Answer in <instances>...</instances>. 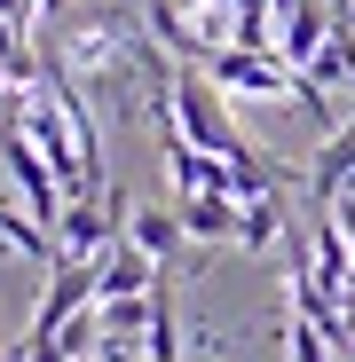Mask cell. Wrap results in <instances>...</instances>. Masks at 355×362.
Returning a JSON list of instances; mask_svg holds the SVG:
<instances>
[{
  "instance_id": "1",
  "label": "cell",
  "mask_w": 355,
  "mask_h": 362,
  "mask_svg": "<svg viewBox=\"0 0 355 362\" xmlns=\"http://www.w3.org/2000/svg\"><path fill=\"white\" fill-rule=\"evenodd\" d=\"M174 127H182L198 150H213V158H245L253 142L237 134V118L221 110V87L205 79V64H174Z\"/></svg>"
},
{
  "instance_id": "2",
  "label": "cell",
  "mask_w": 355,
  "mask_h": 362,
  "mask_svg": "<svg viewBox=\"0 0 355 362\" xmlns=\"http://www.w3.org/2000/svg\"><path fill=\"white\" fill-rule=\"evenodd\" d=\"M332 8H324V0H292V8H276V55H284V64L292 71H308L316 64V47L332 40Z\"/></svg>"
},
{
  "instance_id": "3",
  "label": "cell",
  "mask_w": 355,
  "mask_h": 362,
  "mask_svg": "<svg viewBox=\"0 0 355 362\" xmlns=\"http://www.w3.org/2000/svg\"><path fill=\"white\" fill-rule=\"evenodd\" d=\"M150 284H158V260L135 245V236H118V245L95 260V299H150Z\"/></svg>"
},
{
  "instance_id": "4",
  "label": "cell",
  "mask_w": 355,
  "mask_h": 362,
  "mask_svg": "<svg viewBox=\"0 0 355 362\" xmlns=\"http://www.w3.org/2000/svg\"><path fill=\"white\" fill-rule=\"evenodd\" d=\"M347 173H355V118H339V127L324 134V150H316V165H308V197H316V213L339 205Z\"/></svg>"
},
{
  "instance_id": "5",
  "label": "cell",
  "mask_w": 355,
  "mask_h": 362,
  "mask_svg": "<svg viewBox=\"0 0 355 362\" xmlns=\"http://www.w3.org/2000/svg\"><path fill=\"white\" fill-rule=\"evenodd\" d=\"M190 228V245H237V221H245V205H237L229 189H205V197H182L174 205Z\"/></svg>"
},
{
  "instance_id": "6",
  "label": "cell",
  "mask_w": 355,
  "mask_h": 362,
  "mask_svg": "<svg viewBox=\"0 0 355 362\" xmlns=\"http://www.w3.org/2000/svg\"><path fill=\"white\" fill-rule=\"evenodd\" d=\"M127 236H135L150 260H174L190 228H182V213H174V205H142V213H127Z\"/></svg>"
},
{
  "instance_id": "7",
  "label": "cell",
  "mask_w": 355,
  "mask_h": 362,
  "mask_svg": "<svg viewBox=\"0 0 355 362\" xmlns=\"http://www.w3.org/2000/svg\"><path fill=\"white\" fill-rule=\"evenodd\" d=\"M0 245H9V252H24V260H40V268H55V260H64L55 228H40V221H24V213H9V205H0Z\"/></svg>"
},
{
  "instance_id": "8",
  "label": "cell",
  "mask_w": 355,
  "mask_h": 362,
  "mask_svg": "<svg viewBox=\"0 0 355 362\" xmlns=\"http://www.w3.org/2000/svg\"><path fill=\"white\" fill-rule=\"evenodd\" d=\"M237 205H245V221H237V245H245V252H269L276 236H284V205H276V189L237 197Z\"/></svg>"
},
{
  "instance_id": "9",
  "label": "cell",
  "mask_w": 355,
  "mask_h": 362,
  "mask_svg": "<svg viewBox=\"0 0 355 362\" xmlns=\"http://www.w3.org/2000/svg\"><path fill=\"white\" fill-rule=\"evenodd\" d=\"M0 362H9V354H0Z\"/></svg>"
}]
</instances>
